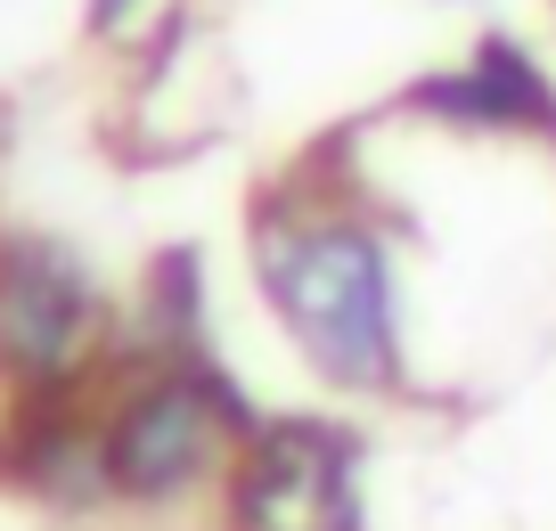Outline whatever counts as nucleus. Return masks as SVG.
Instances as JSON below:
<instances>
[{
  "mask_svg": "<svg viewBox=\"0 0 556 531\" xmlns=\"http://www.w3.org/2000/svg\"><path fill=\"white\" fill-rule=\"evenodd\" d=\"M131 9H139V0H90V25H99V34H115Z\"/></svg>",
  "mask_w": 556,
  "mask_h": 531,
  "instance_id": "nucleus-5",
  "label": "nucleus"
},
{
  "mask_svg": "<svg viewBox=\"0 0 556 531\" xmlns=\"http://www.w3.org/2000/svg\"><path fill=\"white\" fill-rule=\"evenodd\" d=\"M278 319L336 384H384L393 377V262L368 229L319 222L262 254Z\"/></svg>",
  "mask_w": 556,
  "mask_h": 531,
  "instance_id": "nucleus-1",
  "label": "nucleus"
},
{
  "mask_svg": "<svg viewBox=\"0 0 556 531\" xmlns=\"http://www.w3.org/2000/svg\"><path fill=\"white\" fill-rule=\"evenodd\" d=\"M238 523L245 531H361L352 450L319 426H270L238 466Z\"/></svg>",
  "mask_w": 556,
  "mask_h": 531,
  "instance_id": "nucleus-2",
  "label": "nucleus"
},
{
  "mask_svg": "<svg viewBox=\"0 0 556 531\" xmlns=\"http://www.w3.org/2000/svg\"><path fill=\"white\" fill-rule=\"evenodd\" d=\"M213 442H222V409H213L205 384H156V393H139L131 409L115 417V433H106V475H115V491L156 498V491H180V482L213 458Z\"/></svg>",
  "mask_w": 556,
  "mask_h": 531,
  "instance_id": "nucleus-4",
  "label": "nucleus"
},
{
  "mask_svg": "<svg viewBox=\"0 0 556 531\" xmlns=\"http://www.w3.org/2000/svg\"><path fill=\"white\" fill-rule=\"evenodd\" d=\"M90 303L83 270L50 245H17V254L0 262V361L25 368V377H58L90 343Z\"/></svg>",
  "mask_w": 556,
  "mask_h": 531,
  "instance_id": "nucleus-3",
  "label": "nucleus"
}]
</instances>
